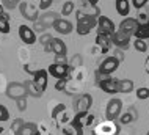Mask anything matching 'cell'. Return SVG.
Returning a JSON list of instances; mask_svg holds the SVG:
<instances>
[{
  "instance_id": "6da1fadb",
  "label": "cell",
  "mask_w": 149,
  "mask_h": 135,
  "mask_svg": "<svg viewBox=\"0 0 149 135\" xmlns=\"http://www.w3.org/2000/svg\"><path fill=\"white\" fill-rule=\"evenodd\" d=\"M97 25V19L88 16L82 11H77V33L79 35H88L90 31Z\"/></svg>"
},
{
  "instance_id": "7a4b0ae2",
  "label": "cell",
  "mask_w": 149,
  "mask_h": 135,
  "mask_svg": "<svg viewBox=\"0 0 149 135\" xmlns=\"http://www.w3.org/2000/svg\"><path fill=\"white\" fill-rule=\"evenodd\" d=\"M118 134H119V126L111 120L99 122L93 130V135H118Z\"/></svg>"
},
{
  "instance_id": "3957f363",
  "label": "cell",
  "mask_w": 149,
  "mask_h": 135,
  "mask_svg": "<svg viewBox=\"0 0 149 135\" xmlns=\"http://www.w3.org/2000/svg\"><path fill=\"white\" fill-rule=\"evenodd\" d=\"M115 31H116L115 24H113V20H111L110 17H107V16H100V17L97 19V35H104V36L111 38Z\"/></svg>"
},
{
  "instance_id": "277c9868",
  "label": "cell",
  "mask_w": 149,
  "mask_h": 135,
  "mask_svg": "<svg viewBox=\"0 0 149 135\" xmlns=\"http://www.w3.org/2000/svg\"><path fill=\"white\" fill-rule=\"evenodd\" d=\"M50 76H54L55 79H69V74H71V66L68 64H58V63H52L49 69H47Z\"/></svg>"
},
{
  "instance_id": "5b68a950",
  "label": "cell",
  "mask_w": 149,
  "mask_h": 135,
  "mask_svg": "<svg viewBox=\"0 0 149 135\" xmlns=\"http://www.w3.org/2000/svg\"><path fill=\"white\" fill-rule=\"evenodd\" d=\"M19 11H21V14L24 16L25 19H29V20H38L39 17V10L36 8L35 5H31L30 2H21L19 3Z\"/></svg>"
},
{
  "instance_id": "8992f818",
  "label": "cell",
  "mask_w": 149,
  "mask_h": 135,
  "mask_svg": "<svg viewBox=\"0 0 149 135\" xmlns=\"http://www.w3.org/2000/svg\"><path fill=\"white\" fill-rule=\"evenodd\" d=\"M6 96L10 99H19V97H24L27 96V91H25V85L24 83H19V82H13V83L8 85L6 88Z\"/></svg>"
},
{
  "instance_id": "52a82bcc",
  "label": "cell",
  "mask_w": 149,
  "mask_h": 135,
  "mask_svg": "<svg viewBox=\"0 0 149 135\" xmlns=\"http://www.w3.org/2000/svg\"><path fill=\"white\" fill-rule=\"evenodd\" d=\"M121 112H123V102H121L119 99H111L108 101L107 104V120H111L115 121L116 118H119Z\"/></svg>"
},
{
  "instance_id": "ba28073f",
  "label": "cell",
  "mask_w": 149,
  "mask_h": 135,
  "mask_svg": "<svg viewBox=\"0 0 149 135\" xmlns=\"http://www.w3.org/2000/svg\"><path fill=\"white\" fill-rule=\"evenodd\" d=\"M91 105H93L91 94H82L74 102V107H75V112L77 113H88V110L91 108Z\"/></svg>"
},
{
  "instance_id": "9c48e42d",
  "label": "cell",
  "mask_w": 149,
  "mask_h": 135,
  "mask_svg": "<svg viewBox=\"0 0 149 135\" xmlns=\"http://www.w3.org/2000/svg\"><path fill=\"white\" fill-rule=\"evenodd\" d=\"M119 66V61L115 58V57H107L105 60L100 63V68H99V72L100 74H105V76H110L118 69Z\"/></svg>"
},
{
  "instance_id": "30bf717a",
  "label": "cell",
  "mask_w": 149,
  "mask_h": 135,
  "mask_svg": "<svg viewBox=\"0 0 149 135\" xmlns=\"http://www.w3.org/2000/svg\"><path fill=\"white\" fill-rule=\"evenodd\" d=\"M47 76H49V72H47L46 69H38L36 74H33V83H35V87L38 88L39 93L46 91V88H47Z\"/></svg>"
},
{
  "instance_id": "8fae6325",
  "label": "cell",
  "mask_w": 149,
  "mask_h": 135,
  "mask_svg": "<svg viewBox=\"0 0 149 135\" xmlns=\"http://www.w3.org/2000/svg\"><path fill=\"white\" fill-rule=\"evenodd\" d=\"M118 82L119 79H113V77H105L104 80L99 82V87L104 93H108V94H115L118 93Z\"/></svg>"
},
{
  "instance_id": "7c38bea8",
  "label": "cell",
  "mask_w": 149,
  "mask_h": 135,
  "mask_svg": "<svg viewBox=\"0 0 149 135\" xmlns=\"http://www.w3.org/2000/svg\"><path fill=\"white\" fill-rule=\"evenodd\" d=\"M129 43H130V36L126 35L121 30H116L113 33V36H111V44H115V46L119 47V49H127Z\"/></svg>"
},
{
  "instance_id": "4fadbf2b",
  "label": "cell",
  "mask_w": 149,
  "mask_h": 135,
  "mask_svg": "<svg viewBox=\"0 0 149 135\" xmlns=\"http://www.w3.org/2000/svg\"><path fill=\"white\" fill-rule=\"evenodd\" d=\"M19 38H21L22 43H25V44H35L36 43V33L33 31V28H30L27 25L19 27Z\"/></svg>"
},
{
  "instance_id": "5bb4252c",
  "label": "cell",
  "mask_w": 149,
  "mask_h": 135,
  "mask_svg": "<svg viewBox=\"0 0 149 135\" xmlns=\"http://www.w3.org/2000/svg\"><path fill=\"white\" fill-rule=\"evenodd\" d=\"M136 28H138V22H136L135 17H126L123 20V22L119 24V30L124 31L126 35L132 36L136 31Z\"/></svg>"
},
{
  "instance_id": "9a60e30c",
  "label": "cell",
  "mask_w": 149,
  "mask_h": 135,
  "mask_svg": "<svg viewBox=\"0 0 149 135\" xmlns=\"http://www.w3.org/2000/svg\"><path fill=\"white\" fill-rule=\"evenodd\" d=\"M52 28H54L55 31H58V33H61V35H69L72 31V24L69 22V20L60 17L57 22L54 24V27H52Z\"/></svg>"
},
{
  "instance_id": "2e32d148",
  "label": "cell",
  "mask_w": 149,
  "mask_h": 135,
  "mask_svg": "<svg viewBox=\"0 0 149 135\" xmlns=\"http://www.w3.org/2000/svg\"><path fill=\"white\" fill-rule=\"evenodd\" d=\"M58 19H60V14L55 13V11H47V13H44L42 16H39V17H38L39 22H42L47 28L54 27V24L57 22Z\"/></svg>"
},
{
  "instance_id": "e0dca14e",
  "label": "cell",
  "mask_w": 149,
  "mask_h": 135,
  "mask_svg": "<svg viewBox=\"0 0 149 135\" xmlns=\"http://www.w3.org/2000/svg\"><path fill=\"white\" fill-rule=\"evenodd\" d=\"M50 46H52V52L55 55H66V44L60 38H52Z\"/></svg>"
},
{
  "instance_id": "ac0fdd59",
  "label": "cell",
  "mask_w": 149,
  "mask_h": 135,
  "mask_svg": "<svg viewBox=\"0 0 149 135\" xmlns=\"http://www.w3.org/2000/svg\"><path fill=\"white\" fill-rule=\"evenodd\" d=\"M136 118H138V113H136L135 108H129L126 113H121L119 115V122L121 124H130L134 122Z\"/></svg>"
},
{
  "instance_id": "d6986e66",
  "label": "cell",
  "mask_w": 149,
  "mask_h": 135,
  "mask_svg": "<svg viewBox=\"0 0 149 135\" xmlns=\"http://www.w3.org/2000/svg\"><path fill=\"white\" fill-rule=\"evenodd\" d=\"M96 44L100 47V52L105 54V52H108V49H110V46H111V38L104 36V35H97L96 36Z\"/></svg>"
},
{
  "instance_id": "ffe728a7",
  "label": "cell",
  "mask_w": 149,
  "mask_h": 135,
  "mask_svg": "<svg viewBox=\"0 0 149 135\" xmlns=\"http://www.w3.org/2000/svg\"><path fill=\"white\" fill-rule=\"evenodd\" d=\"M134 90V82L130 79H121L118 82V93H130Z\"/></svg>"
},
{
  "instance_id": "44dd1931",
  "label": "cell",
  "mask_w": 149,
  "mask_h": 135,
  "mask_svg": "<svg viewBox=\"0 0 149 135\" xmlns=\"http://www.w3.org/2000/svg\"><path fill=\"white\" fill-rule=\"evenodd\" d=\"M116 11H118L119 16H127L129 11H130V3L129 0H116Z\"/></svg>"
},
{
  "instance_id": "7402d4cb",
  "label": "cell",
  "mask_w": 149,
  "mask_h": 135,
  "mask_svg": "<svg viewBox=\"0 0 149 135\" xmlns=\"http://www.w3.org/2000/svg\"><path fill=\"white\" fill-rule=\"evenodd\" d=\"M36 132H38V126L35 122H25L16 135H36Z\"/></svg>"
},
{
  "instance_id": "603a6c76",
  "label": "cell",
  "mask_w": 149,
  "mask_h": 135,
  "mask_svg": "<svg viewBox=\"0 0 149 135\" xmlns=\"http://www.w3.org/2000/svg\"><path fill=\"white\" fill-rule=\"evenodd\" d=\"M0 33H10V16L5 11L0 14Z\"/></svg>"
},
{
  "instance_id": "cb8c5ba5",
  "label": "cell",
  "mask_w": 149,
  "mask_h": 135,
  "mask_svg": "<svg viewBox=\"0 0 149 135\" xmlns=\"http://www.w3.org/2000/svg\"><path fill=\"white\" fill-rule=\"evenodd\" d=\"M134 36L136 39H148L149 38V24L138 25V28H136V31L134 33Z\"/></svg>"
},
{
  "instance_id": "d4e9b609",
  "label": "cell",
  "mask_w": 149,
  "mask_h": 135,
  "mask_svg": "<svg viewBox=\"0 0 149 135\" xmlns=\"http://www.w3.org/2000/svg\"><path fill=\"white\" fill-rule=\"evenodd\" d=\"M24 85H25V91H27V94H29V96H33V97H41V96H42V93H39L38 88L35 87L33 80L25 82Z\"/></svg>"
},
{
  "instance_id": "484cf974",
  "label": "cell",
  "mask_w": 149,
  "mask_h": 135,
  "mask_svg": "<svg viewBox=\"0 0 149 135\" xmlns=\"http://www.w3.org/2000/svg\"><path fill=\"white\" fill-rule=\"evenodd\" d=\"M72 11H74V2H71V0H68V2L63 3V10H61V14L63 16H69Z\"/></svg>"
},
{
  "instance_id": "4316f807",
  "label": "cell",
  "mask_w": 149,
  "mask_h": 135,
  "mask_svg": "<svg viewBox=\"0 0 149 135\" xmlns=\"http://www.w3.org/2000/svg\"><path fill=\"white\" fill-rule=\"evenodd\" d=\"M25 124V122H24V120H21V118H16V120L13 121V124H11V130H13V134L16 135L19 132V130L22 129V126Z\"/></svg>"
},
{
  "instance_id": "83f0119b",
  "label": "cell",
  "mask_w": 149,
  "mask_h": 135,
  "mask_svg": "<svg viewBox=\"0 0 149 135\" xmlns=\"http://www.w3.org/2000/svg\"><path fill=\"white\" fill-rule=\"evenodd\" d=\"M134 47H135L138 52H146V50H148V46H146V43H144V39H136V38H135Z\"/></svg>"
},
{
  "instance_id": "f1b7e54d",
  "label": "cell",
  "mask_w": 149,
  "mask_h": 135,
  "mask_svg": "<svg viewBox=\"0 0 149 135\" xmlns=\"http://www.w3.org/2000/svg\"><path fill=\"white\" fill-rule=\"evenodd\" d=\"M136 97H138V99H141V101L148 99V97H149V88H146V87L138 88V90H136Z\"/></svg>"
},
{
  "instance_id": "f546056e",
  "label": "cell",
  "mask_w": 149,
  "mask_h": 135,
  "mask_svg": "<svg viewBox=\"0 0 149 135\" xmlns=\"http://www.w3.org/2000/svg\"><path fill=\"white\" fill-rule=\"evenodd\" d=\"M16 104H17V108L21 110V112H25V110H27V96L16 99Z\"/></svg>"
},
{
  "instance_id": "4dcf8cb0",
  "label": "cell",
  "mask_w": 149,
  "mask_h": 135,
  "mask_svg": "<svg viewBox=\"0 0 149 135\" xmlns=\"http://www.w3.org/2000/svg\"><path fill=\"white\" fill-rule=\"evenodd\" d=\"M46 30H47V27L44 25L42 22H39V20H35V22H33V31H38V33H44Z\"/></svg>"
},
{
  "instance_id": "1f68e13d",
  "label": "cell",
  "mask_w": 149,
  "mask_h": 135,
  "mask_svg": "<svg viewBox=\"0 0 149 135\" xmlns=\"http://www.w3.org/2000/svg\"><path fill=\"white\" fill-rule=\"evenodd\" d=\"M2 3L5 5V8H8V10H13L14 6H17L19 3H21V0H2Z\"/></svg>"
},
{
  "instance_id": "d6a6232c",
  "label": "cell",
  "mask_w": 149,
  "mask_h": 135,
  "mask_svg": "<svg viewBox=\"0 0 149 135\" xmlns=\"http://www.w3.org/2000/svg\"><path fill=\"white\" fill-rule=\"evenodd\" d=\"M8 118H10V113H8V110L3 107L2 104H0V122L8 121Z\"/></svg>"
},
{
  "instance_id": "836d02e7",
  "label": "cell",
  "mask_w": 149,
  "mask_h": 135,
  "mask_svg": "<svg viewBox=\"0 0 149 135\" xmlns=\"http://www.w3.org/2000/svg\"><path fill=\"white\" fill-rule=\"evenodd\" d=\"M80 66H82V57L75 55L74 58L71 60V68H80Z\"/></svg>"
},
{
  "instance_id": "e575fe53",
  "label": "cell",
  "mask_w": 149,
  "mask_h": 135,
  "mask_svg": "<svg viewBox=\"0 0 149 135\" xmlns=\"http://www.w3.org/2000/svg\"><path fill=\"white\" fill-rule=\"evenodd\" d=\"M52 38H54V36H50L49 33H42L41 38H39V43H41L42 46H46V44H49L50 41H52Z\"/></svg>"
},
{
  "instance_id": "d590c367",
  "label": "cell",
  "mask_w": 149,
  "mask_h": 135,
  "mask_svg": "<svg viewBox=\"0 0 149 135\" xmlns=\"http://www.w3.org/2000/svg\"><path fill=\"white\" fill-rule=\"evenodd\" d=\"M136 22H138V25H143V24H149V17L146 13H141L138 14V19H136Z\"/></svg>"
},
{
  "instance_id": "8d00e7d4",
  "label": "cell",
  "mask_w": 149,
  "mask_h": 135,
  "mask_svg": "<svg viewBox=\"0 0 149 135\" xmlns=\"http://www.w3.org/2000/svg\"><path fill=\"white\" fill-rule=\"evenodd\" d=\"M66 83H68V80H66V79H58V82L55 83V90L61 91V90L66 88Z\"/></svg>"
},
{
  "instance_id": "74e56055",
  "label": "cell",
  "mask_w": 149,
  "mask_h": 135,
  "mask_svg": "<svg viewBox=\"0 0 149 135\" xmlns=\"http://www.w3.org/2000/svg\"><path fill=\"white\" fill-rule=\"evenodd\" d=\"M52 2H54V0H39L38 10H47V8L52 5Z\"/></svg>"
},
{
  "instance_id": "f35d334b",
  "label": "cell",
  "mask_w": 149,
  "mask_h": 135,
  "mask_svg": "<svg viewBox=\"0 0 149 135\" xmlns=\"http://www.w3.org/2000/svg\"><path fill=\"white\" fill-rule=\"evenodd\" d=\"M64 110H66V108H64V105H63V104H58V105H57V108H55L54 112H52V118L55 120V118H57L61 112H64Z\"/></svg>"
},
{
  "instance_id": "ab89813d",
  "label": "cell",
  "mask_w": 149,
  "mask_h": 135,
  "mask_svg": "<svg viewBox=\"0 0 149 135\" xmlns=\"http://www.w3.org/2000/svg\"><path fill=\"white\" fill-rule=\"evenodd\" d=\"M54 63H58V64H68L66 55H55V61H54Z\"/></svg>"
},
{
  "instance_id": "60d3db41",
  "label": "cell",
  "mask_w": 149,
  "mask_h": 135,
  "mask_svg": "<svg viewBox=\"0 0 149 135\" xmlns=\"http://www.w3.org/2000/svg\"><path fill=\"white\" fill-rule=\"evenodd\" d=\"M146 3H148V0H132V5H134L136 10H138V8H143Z\"/></svg>"
},
{
  "instance_id": "b9f144b4",
  "label": "cell",
  "mask_w": 149,
  "mask_h": 135,
  "mask_svg": "<svg viewBox=\"0 0 149 135\" xmlns=\"http://www.w3.org/2000/svg\"><path fill=\"white\" fill-rule=\"evenodd\" d=\"M24 69H25L27 72H30V74H36V71H38L39 68H35V66H30V64H25V66H24Z\"/></svg>"
},
{
  "instance_id": "7bdbcfd3",
  "label": "cell",
  "mask_w": 149,
  "mask_h": 135,
  "mask_svg": "<svg viewBox=\"0 0 149 135\" xmlns=\"http://www.w3.org/2000/svg\"><path fill=\"white\" fill-rule=\"evenodd\" d=\"M36 135H50V134L46 130V127H44V126H39V127H38V132H36Z\"/></svg>"
},
{
  "instance_id": "ee69618b",
  "label": "cell",
  "mask_w": 149,
  "mask_h": 135,
  "mask_svg": "<svg viewBox=\"0 0 149 135\" xmlns=\"http://www.w3.org/2000/svg\"><path fill=\"white\" fill-rule=\"evenodd\" d=\"M86 2L90 3V5H93V6H96V5H97V2H99V0H86Z\"/></svg>"
},
{
  "instance_id": "f6af8a7d",
  "label": "cell",
  "mask_w": 149,
  "mask_h": 135,
  "mask_svg": "<svg viewBox=\"0 0 149 135\" xmlns=\"http://www.w3.org/2000/svg\"><path fill=\"white\" fill-rule=\"evenodd\" d=\"M0 135H5V129H3V126H0Z\"/></svg>"
},
{
  "instance_id": "bcb514c9",
  "label": "cell",
  "mask_w": 149,
  "mask_h": 135,
  "mask_svg": "<svg viewBox=\"0 0 149 135\" xmlns=\"http://www.w3.org/2000/svg\"><path fill=\"white\" fill-rule=\"evenodd\" d=\"M0 13H3V6L2 5H0Z\"/></svg>"
},
{
  "instance_id": "7dc6e473",
  "label": "cell",
  "mask_w": 149,
  "mask_h": 135,
  "mask_svg": "<svg viewBox=\"0 0 149 135\" xmlns=\"http://www.w3.org/2000/svg\"><path fill=\"white\" fill-rule=\"evenodd\" d=\"M146 135H149V130H148V134H146Z\"/></svg>"
},
{
  "instance_id": "c3c4849f",
  "label": "cell",
  "mask_w": 149,
  "mask_h": 135,
  "mask_svg": "<svg viewBox=\"0 0 149 135\" xmlns=\"http://www.w3.org/2000/svg\"><path fill=\"white\" fill-rule=\"evenodd\" d=\"M0 14H2V13H0Z\"/></svg>"
}]
</instances>
